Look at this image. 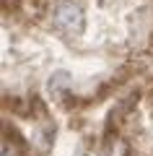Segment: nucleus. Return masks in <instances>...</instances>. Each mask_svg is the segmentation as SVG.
<instances>
[{"label":"nucleus","mask_w":153,"mask_h":156,"mask_svg":"<svg viewBox=\"0 0 153 156\" xmlns=\"http://www.w3.org/2000/svg\"><path fill=\"white\" fill-rule=\"evenodd\" d=\"M68 83H70V73L68 70H57V73L49 76V91H52V94H57L60 89H65Z\"/></svg>","instance_id":"obj_2"},{"label":"nucleus","mask_w":153,"mask_h":156,"mask_svg":"<svg viewBox=\"0 0 153 156\" xmlns=\"http://www.w3.org/2000/svg\"><path fill=\"white\" fill-rule=\"evenodd\" d=\"M52 18H55V26L62 29V31H68V34H81L83 26H86V16H83L81 5L73 3V0L57 3L55 11H52Z\"/></svg>","instance_id":"obj_1"}]
</instances>
